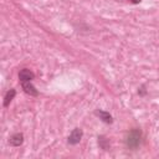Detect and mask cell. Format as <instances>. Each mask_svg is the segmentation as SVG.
I'll list each match as a JSON object with an SVG mask.
<instances>
[{
  "label": "cell",
  "instance_id": "cell-9",
  "mask_svg": "<svg viewBox=\"0 0 159 159\" xmlns=\"http://www.w3.org/2000/svg\"><path fill=\"white\" fill-rule=\"evenodd\" d=\"M132 2L133 4H138V2H140V0H132Z\"/></svg>",
  "mask_w": 159,
  "mask_h": 159
},
{
  "label": "cell",
  "instance_id": "cell-5",
  "mask_svg": "<svg viewBox=\"0 0 159 159\" xmlns=\"http://www.w3.org/2000/svg\"><path fill=\"white\" fill-rule=\"evenodd\" d=\"M21 84H22L24 91H25L27 94H30V96H37V94H39L37 89L35 88V86H34L32 83H30V81H29V82H21Z\"/></svg>",
  "mask_w": 159,
  "mask_h": 159
},
{
  "label": "cell",
  "instance_id": "cell-2",
  "mask_svg": "<svg viewBox=\"0 0 159 159\" xmlns=\"http://www.w3.org/2000/svg\"><path fill=\"white\" fill-rule=\"evenodd\" d=\"M82 135H83L82 129H80V128H75V129L72 130V133L68 135V139H67L68 144H71V145H76V144H78V143L81 142V139H82Z\"/></svg>",
  "mask_w": 159,
  "mask_h": 159
},
{
  "label": "cell",
  "instance_id": "cell-7",
  "mask_svg": "<svg viewBox=\"0 0 159 159\" xmlns=\"http://www.w3.org/2000/svg\"><path fill=\"white\" fill-rule=\"evenodd\" d=\"M15 94H16V91H15L14 88H11V89L6 93V96H5V98H4V107H7V106L10 104V102L14 99Z\"/></svg>",
  "mask_w": 159,
  "mask_h": 159
},
{
  "label": "cell",
  "instance_id": "cell-1",
  "mask_svg": "<svg viewBox=\"0 0 159 159\" xmlns=\"http://www.w3.org/2000/svg\"><path fill=\"white\" fill-rule=\"evenodd\" d=\"M142 143V132L138 128L132 129L125 137V145L129 149H137Z\"/></svg>",
  "mask_w": 159,
  "mask_h": 159
},
{
  "label": "cell",
  "instance_id": "cell-6",
  "mask_svg": "<svg viewBox=\"0 0 159 159\" xmlns=\"http://www.w3.org/2000/svg\"><path fill=\"white\" fill-rule=\"evenodd\" d=\"M94 113H96V116H97V117H99V119H102L104 123H112V122H113V118H112V116H111L108 112H104V111L97 109Z\"/></svg>",
  "mask_w": 159,
  "mask_h": 159
},
{
  "label": "cell",
  "instance_id": "cell-8",
  "mask_svg": "<svg viewBox=\"0 0 159 159\" xmlns=\"http://www.w3.org/2000/svg\"><path fill=\"white\" fill-rule=\"evenodd\" d=\"M98 144H99V147H101L103 150H108L109 147H111L109 140H108L104 135H99V137H98Z\"/></svg>",
  "mask_w": 159,
  "mask_h": 159
},
{
  "label": "cell",
  "instance_id": "cell-3",
  "mask_svg": "<svg viewBox=\"0 0 159 159\" xmlns=\"http://www.w3.org/2000/svg\"><path fill=\"white\" fill-rule=\"evenodd\" d=\"M19 78H20L21 82H29V81H31V80L35 78V73L32 71H30L29 68H24V70L20 71Z\"/></svg>",
  "mask_w": 159,
  "mask_h": 159
},
{
  "label": "cell",
  "instance_id": "cell-4",
  "mask_svg": "<svg viewBox=\"0 0 159 159\" xmlns=\"http://www.w3.org/2000/svg\"><path fill=\"white\" fill-rule=\"evenodd\" d=\"M24 142V134L22 133H15L10 137L9 139V144L12 147H20Z\"/></svg>",
  "mask_w": 159,
  "mask_h": 159
}]
</instances>
